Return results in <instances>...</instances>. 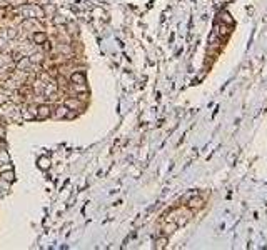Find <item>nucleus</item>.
Returning <instances> with one entry per match:
<instances>
[{"label": "nucleus", "mask_w": 267, "mask_h": 250, "mask_svg": "<svg viewBox=\"0 0 267 250\" xmlns=\"http://www.w3.org/2000/svg\"><path fill=\"white\" fill-rule=\"evenodd\" d=\"M37 118L38 120H43V118H47L48 115H50V107L48 105H40V107L37 108Z\"/></svg>", "instance_id": "1"}, {"label": "nucleus", "mask_w": 267, "mask_h": 250, "mask_svg": "<svg viewBox=\"0 0 267 250\" xmlns=\"http://www.w3.org/2000/svg\"><path fill=\"white\" fill-rule=\"evenodd\" d=\"M230 25H227V23H219V25H217L215 27V32H217V35H219V37H227V35H229V30H230V28H229Z\"/></svg>", "instance_id": "2"}, {"label": "nucleus", "mask_w": 267, "mask_h": 250, "mask_svg": "<svg viewBox=\"0 0 267 250\" xmlns=\"http://www.w3.org/2000/svg\"><path fill=\"white\" fill-rule=\"evenodd\" d=\"M32 40L35 42V44H38V45L45 44V42H47V35L43 32H35V33H33V37H32Z\"/></svg>", "instance_id": "3"}, {"label": "nucleus", "mask_w": 267, "mask_h": 250, "mask_svg": "<svg viewBox=\"0 0 267 250\" xmlns=\"http://www.w3.org/2000/svg\"><path fill=\"white\" fill-rule=\"evenodd\" d=\"M70 80L74 82V84H79V85H82V84H85V75L82 74V72H75V74L70 77Z\"/></svg>", "instance_id": "4"}, {"label": "nucleus", "mask_w": 267, "mask_h": 250, "mask_svg": "<svg viewBox=\"0 0 267 250\" xmlns=\"http://www.w3.org/2000/svg\"><path fill=\"white\" fill-rule=\"evenodd\" d=\"M38 167H40L42 170L50 169V158H48V157H40V158H38Z\"/></svg>", "instance_id": "5"}, {"label": "nucleus", "mask_w": 267, "mask_h": 250, "mask_svg": "<svg viewBox=\"0 0 267 250\" xmlns=\"http://www.w3.org/2000/svg\"><path fill=\"white\" fill-rule=\"evenodd\" d=\"M220 20H222V23H227V25H232V22H234V20H232V17L227 12L220 13Z\"/></svg>", "instance_id": "6"}, {"label": "nucleus", "mask_w": 267, "mask_h": 250, "mask_svg": "<svg viewBox=\"0 0 267 250\" xmlns=\"http://www.w3.org/2000/svg\"><path fill=\"white\" fill-rule=\"evenodd\" d=\"M167 245V237H160L155 240V248H164Z\"/></svg>", "instance_id": "7"}, {"label": "nucleus", "mask_w": 267, "mask_h": 250, "mask_svg": "<svg viewBox=\"0 0 267 250\" xmlns=\"http://www.w3.org/2000/svg\"><path fill=\"white\" fill-rule=\"evenodd\" d=\"M2 179L5 182H12L13 180V172H3L2 174Z\"/></svg>", "instance_id": "8"}, {"label": "nucleus", "mask_w": 267, "mask_h": 250, "mask_svg": "<svg viewBox=\"0 0 267 250\" xmlns=\"http://www.w3.org/2000/svg\"><path fill=\"white\" fill-rule=\"evenodd\" d=\"M189 205H190V207H199V205H202V200H192Z\"/></svg>", "instance_id": "9"}, {"label": "nucleus", "mask_w": 267, "mask_h": 250, "mask_svg": "<svg viewBox=\"0 0 267 250\" xmlns=\"http://www.w3.org/2000/svg\"><path fill=\"white\" fill-rule=\"evenodd\" d=\"M15 35H17V32L13 30V28H10V30L7 32V37H10V38H13V37H15Z\"/></svg>", "instance_id": "10"}, {"label": "nucleus", "mask_w": 267, "mask_h": 250, "mask_svg": "<svg viewBox=\"0 0 267 250\" xmlns=\"http://www.w3.org/2000/svg\"><path fill=\"white\" fill-rule=\"evenodd\" d=\"M74 117H75L74 112H67V118H74Z\"/></svg>", "instance_id": "11"}]
</instances>
